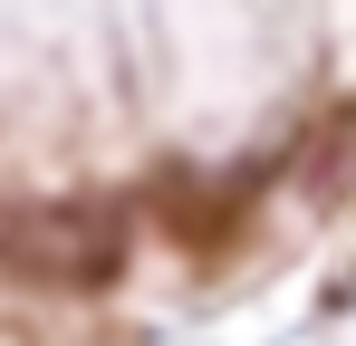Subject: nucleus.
Instances as JSON below:
<instances>
[{"label":"nucleus","instance_id":"nucleus-1","mask_svg":"<svg viewBox=\"0 0 356 346\" xmlns=\"http://www.w3.org/2000/svg\"><path fill=\"white\" fill-rule=\"evenodd\" d=\"M0 260L58 288H97L125 260V212L116 202H58V212H0Z\"/></svg>","mask_w":356,"mask_h":346}]
</instances>
